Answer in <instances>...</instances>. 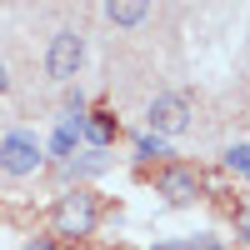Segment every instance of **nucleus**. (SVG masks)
Segmentation results:
<instances>
[{
  "label": "nucleus",
  "instance_id": "f03ea898",
  "mask_svg": "<svg viewBox=\"0 0 250 250\" xmlns=\"http://www.w3.org/2000/svg\"><path fill=\"white\" fill-rule=\"evenodd\" d=\"M95 225H100V205L90 190H65L55 205V235L60 240H85L95 235Z\"/></svg>",
  "mask_w": 250,
  "mask_h": 250
},
{
  "label": "nucleus",
  "instance_id": "9b49d317",
  "mask_svg": "<svg viewBox=\"0 0 250 250\" xmlns=\"http://www.w3.org/2000/svg\"><path fill=\"white\" fill-rule=\"evenodd\" d=\"M225 170L230 175H240V180H250V140H235V145H225Z\"/></svg>",
  "mask_w": 250,
  "mask_h": 250
},
{
  "label": "nucleus",
  "instance_id": "0eeeda50",
  "mask_svg": "<svg viewBox=\"0 0 250 250\" xmlns=\"http://www.w3.org/2000/svg\"><path fill=\"white\" fill-rule=\"evenodd\" d=\"M115 135H120L115 110H90V115H85V130H80V140H85L90 150H110V145H115Z\"/></svg>",
  "mask_w": 250,
  "mask_h": 250
},
{
  "label": "nucleus",
  "instance_id": "20e7f679",
  "mask_svg": "<svg viewBox=\"0 0 250 250\" xmlns=\"http://www.w3.org/2000/svg\"><path fill=\"white\" fill-rule=\"evenodd\" d=\"M145 130L150 135H165V140H175L190 130V95L185 90H165L150 100V110H145Z\"/></svg>",
  "mask_w": 250,
  "mask_h": 250
},
{
  "label": "nucleus",
  "instance_id": "39448f33",
  "mask_svg": "<svg viewBox=\"0 0 250 250\" xmlns=\"http://www.w3.org/2000/svg\"><path fill=\"white\" fill-rule=\"evenodd\" d=\"M155 190L170 200V205H190V200H200L205 180H200V170H195V165L165 160V165H160V175H155Z\"/></svg>",
  "mask_w": 250,
  "mask_h": 250
},
{
  "label": "nucleus",
  "instance_id": "f8f14e48",
  "mask_svg": "<svg viewBox=\"0 0 250 250\" xmlns=\"http://www.w3.org/2000/svg\"><path fill=\"white\" fill-rule=\"evenodd\" d=\"M235 235H240V240H250V190H245V195H235Z\"/></svg>",
  "mask_w": 250,
  "mask_h": 250
},
{
  "label": "nucleus",
  "instance_id": "423d86ee",
  "mask_svg": "<svg viewBox=\"0 0 250 250\" xmlns=\"http://www.w3.org/2000/svg\"><path fill=\"white\" fill-rule=\"evenodd\" d=\"M80 130H85V115H60V120H55V130H50L45 155H50V160H60V165L75 160V150L85 145V140H80Z\"/></svg>",
  "mask_w": 250,
  "mask_h": 250
},
{
  "label": "nucleus",
  "instance_id": "9d476101",
  "mask_svg": "<svg viewBox=\"0 0 250 250\" xmlns=\"http://www.w3.org/2000/svg\"><path fill=\"white\" fill-rule=\"evenodd\" d=\"M175 150H170V140H165V135H150V130H140L135 135V160L140 165H150V160H170Z\"/></svg>",
  "mask_w": 250,
  "mask_h": 250
},
{
  "label": "nucleus",
  "instance_id": "4468645a",
  "mask_svg": "<svg viewBox=\"0 0 250 250\" xmlns=\"http://www.w3.org/2000/svg\"><path fill=\"white\" fill-rule=\"evenodd\" d=\"M20 250H60L50 235H35V240H25V245H20Z\"/></svg>",
  "mask_w": 250,
  "mask_h": 250
},
{
  "label": "nucleus",
  "instance_id": "2eb2a0df",
  "mask_svg": "<svg viewBox=\"0 0 250 250\" xmlns=\"http://www.w3.org/2000/svg\"><path fill=\"white\" fill-rule=\"evenodd\" d=\"M5 90H10V65L0 60V95H5Z\"/></svg>",
  "mask_w": 250,
  "mask_h": 250
},
{
  "label": "nucleus",
  "instance_id": "6e6552de",
  "mask_svg": "<svg viewBox=\"0 0 250 250\" xmlns=\"http://www.w3.org/2000/svg\"><path fill=\"white\" fill-rule=\"evenodd\" d=\"M60 170H65L70 180H90V175H105V170H110V155H105V150H90V145H85V150H80L75 160H65Z\"/></svg>",
  "mask_w": 250,
  "mask_h": 250
},
{
  "label": "nucleus",
  "instance_id": "dca6fc26",
  "mask_svg": "<svg viewBox=\"0 0 250 250\" xmlns=\"http://www.w3.org/2000/svg\"><path fill=\"white\" fill-rule=\"evenodd\" d=\"M150 250H185V240H160V245H150Z\"/></svg>",
  "mask_w": 250,
  "mask_h": 250
},
{
  "label": "nucleus",
  "instance_id": "7ed1b4c3",
  "mask_svg": "<svg viewBox=\"0 0 250 250\" xmlns=\"http://www.w3.org/2000/svg\"><path fill=\"white\" fill-rule=\"evenodd\" d=\"M40 165H45V145H40V135L35 130H5L0 135V170L5 175H15V180H25V175H35Z\"/></svg>",
  "mask_w": 250,
  "mask_h": 250
},
{
  "label": "nucleus",
  "instance_id": "ddd939ff",
  "mask_svg": "<svg viewBox=\"0 0 250 250\" xmlns=\"http://www.w3.org/2000/svg\"><path fill=\"white\" fill-rule=\"evenodd\" d=\"M185 250H225V240H220V235H190Z\"/></svg>",
  "mask_w": 250,
  "mask_h": 250
},
{
  "label": "nucleus",
  "instance_id": "f257e3e1",
  "mask_svg": "<svg viewBox=\"0 0 250 250\" xmlns=\"http://www.w3.org/2000/svg\"><path fill=\"white\" fill-rule=\"evenodd\" d=\"M80 65H85V35H80L75 25H60L50 35V45H45V75L55 80V85H75Z\"/></svg>",
  "mask_w": 250,
  "mask_h": 250
},
{
  "label": "nucleus",
  "instance_id": "1a4fd4ad",
  "mask_svg": "<svg viewBox=\"0 0 250 250\" xmlns=\"http://www.w3.org/2000/svg\"><path fill=\"white\" fill-rule=\"evenodd\" d=\"M110 20V25H120V30H135V25H145L150 20V5H130V0H110L105 10H100Z\"/></svg>",
  "mask_w": 250,
  "mask_h": 250
}]
</instances>
